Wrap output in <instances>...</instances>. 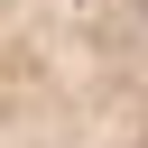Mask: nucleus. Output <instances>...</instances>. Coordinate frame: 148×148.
Here are the masks:
<instances>
[{
  "label": "nucleus",
  "mask_w": 148,
  "mask_h": 148,
  "mask_svg": "<svg viewBox=\"0 0 148 148\" xmlns=\"http://www.w3.org/2000/svg\"><path fill=\"white\" fill-rule=\"evenodd\" d=\"M0 148H148V0H0Z\"/></svg>",
  "instance_id": "nucleus-1"
}]
</instances>
